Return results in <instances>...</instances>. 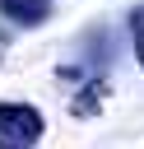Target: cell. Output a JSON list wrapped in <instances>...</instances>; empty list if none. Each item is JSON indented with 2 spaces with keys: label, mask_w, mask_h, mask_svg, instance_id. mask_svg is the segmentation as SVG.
Masks as SVG:
<instances>
[{
  "label": "cell",
  "mask_w": 144,
  "mask_h": 149,
  "mask_svg": "<svg viewBox=\"0 0 144 149\" xmlns=\"http://www.w3.org/2000/svg\"><path fill=\"white\" fill-rule=\"evenodd\" d=\"M42 140V116L28 102H0V149H33Z\"/></svg>",
  "instance_id": "obj_1"
},
{
  "label": "cell",
  "mask_w": 144,
  "mask_h": 149,
  "mask_svg": "<svg viewBox=\"0 0 144 149\" xmlns=\"http://www.w3.org/2000/svg\"><path fill=\"white\" fill-rule=\"evenodd\" d=\"M0 9H5V19L33 28V23H42V19L51 14V0H0Z\"/></svg>",
  "instance_id": "obj_2"
},
{
  "label": "cell",
  "mask_w": 144,
  "mask_h": 149,
  "mask_svg": "<svg viewBox=\"0 0 144 149\" xmlns=\"http://www.w3.org/2000/svg\"><path fill=\"white\" fill-rule=\"evenodd\" d=\"M102 102H107V79H88L84 93H74L70 112L74 116H93V112H102Z\"/></svg>",
  "instance_id": "obj_3"
},
{
  "label": "cell",
  "mask_w": 144,
  "mask_h": 149,
  "mask_svg": "<svg viewBox=\"0 0 144 149\" xmlns=\"http://www.w3.org/2000/svg\"><path fill=\"white\" fill-rule=\"evenodd\" d=\"M130 33H135V56H139V65H144V5L130 14Z\"/></svg>",
  "instance_id": "obj_4"
},
{
  "label": "cell",
  "mask_w": 144,
  "mask_h": 149,
  "mask_svg": "<svg viewBox=\"0 0 144 149\" xmlns=\"http://www.w3.org/2000/svg\"><path fill=\"white\" fill-rule=\"evenodd\" d=\"M5 51H9V33L0 28V61H5Z\"/></svg>",
  "instance_id": "obj_5"
}]
</instances>
